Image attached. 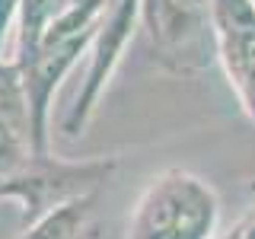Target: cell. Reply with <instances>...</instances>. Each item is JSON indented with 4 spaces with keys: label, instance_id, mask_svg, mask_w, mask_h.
<instances>
[{
    "label": "cell",
    "instance_id": "obj_1",
    "mask_svg": "<svg viewBox=\"0 0 255 239\" xmlns=\"http://www.w3.org/2000/svg\"><path fill=\"white\" fill-rule=\"evenodd\" d=\"M220 201L204 179L166 169L140 191L131 207L125 239H211L217 233Z\"/></svg>",
    "mask_w": 255,
    "mask_h": 239
},
{
    "label": "cell",
    "instance_id": "obj_7",
    "mask_svg": "<svg viewBox=\"0 0 255 239\" xmlns=\"http://www.w3.org/2000/svg\"><path fill=\"white\" fill-rule=\"evenodd\" d=\"M96 198L83 195L74 201H64L45 217L29 223L16 239H93L96 236Z\"/></svg>",
    "mask_w": 255,
    "mask_h": 239
},
{
    "label": "cell",
    "instance_id": "obj_3",
    "mask_svg": "<svg viewBox=\"0 0 255 239\" xmlns=\"http://www.w3.org/2000/svg\"><path fill=\"white\" fill-rule=\"evenodd\" d=\"M99 22L90 29H80V32H45L35 48H29V51L13 58L22 74V86H26L29 118H32V143H35L38 156L51 153L48 150V115H51L54 90L70 74L77 58L93 45L96 32H99Z\"/></svg>",
    "mask_w": 255,
    "mask_h": 239
},
{
    "label": "cell",
    "instance_id": "obj_5",
    "mask_svg": "<svg viewBox=\"0 0 255 239\" xmlns=\"http://www.w3.org/2000/svg\"><path fill=\"white\" fill-rule=\"evenodd\" d=\"M214 45L230 86L255 118V0H214Z\"/></svg>",
    "mask_w": 255,
    "mask_h": 239
},
{
    "label": "cell",
    "instance_id": "obj_8",
    "mask_svg": "<svg viewBox=\"0 0 255 239\" xmlns=\"http://www.w3.org/2000/svg\"><path fill=\"white\" fill-rule=\"evenodd\" d=\"M70 6L74 0H19V54L42 42V35Z\"/></svg>",
    "mask_w": 255,
    "mask_h": 239
},
{
    "label": "cell",
    "instance_id": "obj_4",
    "mask_svg": "<svg viewBox=\"0 0 255 239\" xmlns=\"http://www.w3.org/2000/svg\"><path fill=\"white\" fill-rule=\"evenodd\" d=\"M137 19H140V0H112V6L102 16L99 32H96V38L90 45V67H86L83 86H80L74 106L67 109V115L61 121V131L67 140H77L86 131L90 118L96 115V106H99L115 67L122 64L125 45L131 38Z\"/></svg>",
    "mask_w": 255,
    "mask_h": 239
},
{
    "label": "cell",
    "instance_id": "obj_2",
    "mask_svg": "<svg viewBox=\"0 0 255 239\" xmlns=\"http://www.w3.org/2000/svg\"><path fill=\"white\" fill-rule=\"evenodd\" d=\"M140 22L156 58L175 74H195L217 51L214 0H140Z\"/></svg>",
    "mask_w": 255,
    "mask_h": 239
},
{
    "label": "cell",
    "instance_id": "obj_6",
    "mask_svg": "<svg viewBox=\"0 0 255 239\" xmlns=\"http://www.w3.org/2000/svg\"><path fill=\"white\" fill-rule=\"evenodd\" d=\"M35 156L22 74L16 61L0 58V175H19Z\"/></svg>",
    "mask_w": 255,
    "mask_h": 239
}]
</instances>
